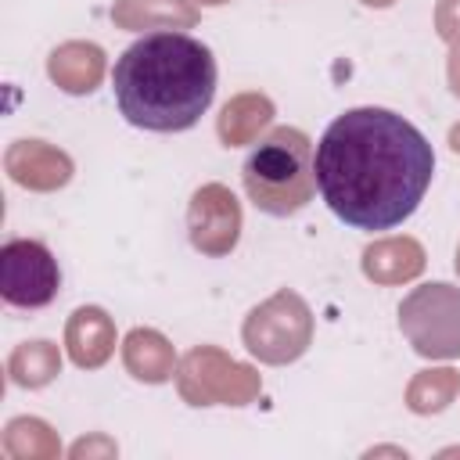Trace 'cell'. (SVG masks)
I'll use <instances>...</instances> for the list:
<instances>
[{
	"label": "cell",
	"mask_w": 460,
	"mask_h": 460,
	"mask_svg": "<svg viewBox=\"0 0 460 460\" xmlns=\"http://www.w3.org/2000/svg\"><path fill=\"white\" fill-rule=\"evenodd\" d=\"M313 176L323 205L356 230L410 219L435 176L428 137L392 108H349L320 137Z\"/></svg>",
	"instance_id": "6da1fadb"
},
{
	"label": "cell",
	"mask_w": 460,
	"mask_h": 460,
	"mask_svg": "<svg viewBox=\"0 0 460 460\" xmlns=\"http://www.w3.org/2000/svg\"><path fill=\"white\" fill-rule=\"evenodd\" d=\"M111 90L129 126L180 133L190 129L216 97V58L187 32L155 29L115 58Z\"/></svg>",
	"instance_id": "7a4b0ae2"
},
{
	"label": "cell",
	"mask_w": 460,
	"mask_h": 460,
	"mask_svg": "<svg viewBox=\"0 0 460 460\" xmlns=\"http://www.w3.org/2000/svg\"><path fill=\"white\" fill-rule=\"evenodd\" d=\"M252 205L266 216H295L313 201V140L295 126L270 129L241 165Z\"/></svg>",
	"instance_id": "3957f363"
},
{
	"label": "cell",
	"mask_w": 460,
	"mask_h": 460,
	"mask_svg": "<svg viewBox=\"0 0 460 460\" xmlns=\"http://www.w3.org/2000/svg\"><path fill=\"white\" fill-rule=\"evenodd\" d=\"M399 327L420 356H460V291L449 284H424L399 305Z\"/></svg>",
	"instance_id": "277c9868"
},
{
	"label": "cell",
	"mask_w": 460,
	"mask_h": 460,
	"mask_svg": "<svg viewBox=\"0 0 460 460\" xmlns=\"http://www.w3.org/2000/svg\"><path fill=\"white\" fill-rule=\"evenodd\" d=\"M61 270L36 237H11L0 248V295L14 309H43L58 298Z\"/></svg>",
	"instance_id": "5b68a950"
}]
</instances>
